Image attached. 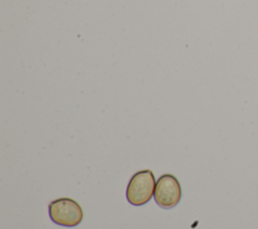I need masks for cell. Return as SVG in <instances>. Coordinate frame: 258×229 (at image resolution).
Segmentation results:
<instances>
[{
  "label": "cell",
  "mask_w": 258,
  "mask_h": 229,
  "mask_svg": "<svg viewBox=\"0 0 258 229\" xmlns=\"http://www.w3.org/2000/svg\"><path fill=\"white\" fill-rule=\"evenodd\" d=\"M155 186L156 181L151 170H142L135 173L127 185V201L133 206L145 205L151 200Z\"/></svg>",
  "instance_id": "1"
},
{
  "label": "cell",
  "mask_w": 258,
  "mask_h": 229,
  "mask_svg": "<svg viewBox=\"0 0 258 229\" xmlns=\"http://www.w3.org/2000/svg\"><path fill=\"white\" fill-rule=\"evenodd\" d=\"M48 214L51 221L63 227H75L83 220V209L79 203L71 198H59L48 205Z\"/></svg>",
  "instance_id": "2"
},
{
  "label": "cell",
  "mask_w": 258,
  "mask_h": 229,
  "mask_svg": "<svg viewBox=\"0 0 258 229\" xmlns=\"http://www.w3.org/2000/svg\"><path fill=\"white\" fill-rule=\"evenodd\" d=\"M181 198V187L178 180L171 174H164L156 181L154 200L164 209H169L178 204Z\"/></svg>",
  "instance_id": "3"
}]
</instances>
